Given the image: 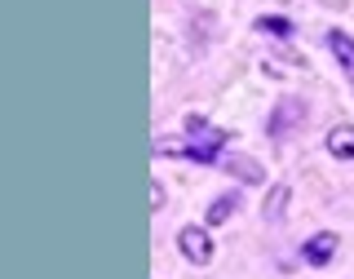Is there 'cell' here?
I'll use <instances>...</instances> for the list:
<instances>
[{
    "label": "cell",
    "instance_id": "10",
    "mask_svg": "<svg viewBox=\"0 0 354 279\" xmlns=\"http://www.w3.org/2000/svg\"><path fill=\"white\" fill-rule=\"evenodd\" d=\"M257 27H261V31H274V36H292V22H288V18H274V14L257 18Z\"/></svg>",
    "mask_w": 354,
    "mask_h": 279
},
{
    "label": "cell",
    "instance_id": "2",
    "mask_svg": "<svg viewBox=\"0 0 354 279\" xmlns=\"http://www.w3.org/2000/svg\"><path fill=\"white\" fill-rule=\"evenodd\" d=\"M177 249H182V258L191 266H208V262H213V235H208L204 226H182V231H177Z\"/></svg>",
    "mask_w": 354,
    "mask_h": 279
},
{
    "label": "cell",
    "instance_id": "6",
    "mask_svg": "<svg viewBox=\"0 0 354 279\" xmlns=\"http://www.w3.org/2000/svg\"><path fill=\"white\" fill-rule=\"evenodd\" d=\"M235 204H239V195H235V191L221 195V199H213V204H208V222H213V226H217V222H226L230 213H235Z\"/></svg>",
    "mask_w": 354,
    "mask_h": 279
},
{
    "label": "cell",
    "instance_id": "3",
    "mask_svg": "<svg viewBox=\"0 0 354 279\" xmlns=\"http://www.w3.org/2000/svg\"><path fill=\"white\" fill-rule=\"evenodd\" d=\"M337 235H332V231H319V235H310L306 240V249H301V258L310 262V266H328L332 258H337Z\"/></svg>",
    "mask_w": 354,
    "mask_h": 279
},
{
    "label": "cell",
    "instance_id": "5",
    "mask_svg": "<svg viewBox=\"0 0 354 279\" xmlns=\"http://www.w3.org/2000/svg\"><path fill=\"white\" fill-rule=\"evenodd\" d=\"M328 155H337V160H354V125H337L328 133Z\"/></svg>",
    "mask_w": 354,
    "mask_h": 279
},
{
    "label": "cell",
    "instance_id": "11",
    "mask_svg": "<svg viewBox=\"0 0 354 279\" xmlns=\"http://www.w3.org/2000/svg\"><path fill=\"white\" fill-rule=\"evenodd\" d=\"M160 204H164V186L151 182V208H160Z\"/></svg>",
    "mask_w": 354,
    "mask_h": 279
},
{
    "label": "cell",
    "instance_id": "8",
    "mask_svg": "<svg viewBox=\"0 0 354 279\" xmlns=\"http://www.w3.org/2000/svg\"><path fill=\"white\" fill-rule=\"evenodd\" d=\"M301 116V102H283L279 111H274V125H270V133H283V129H292V120Z\"/></svg>",
    "mask_w": 354,
    "mask_h": 279
},
{
    "label": "cell",
    "instance_id": "9",
    "mask_svg": "<svg viewBox=\"0 0 354 279\" xmlns=\"http://www.w3.org/2000/svg\"><path fill=\"white\" fill-rule=\"evenodd\" d=\"M288 208V186H274L270 195H266V222H274Z\"/></svg>",
    "mask_w": 354,
    "mask_h": 279
},
{
    "label": "cell",
    "instance_id": "4",
    "mask_svg": "<svg viewBox=\"0 0 354 279\" xmlns=\"http://www.w3.org/2000/svg\"><path fill=\"white\" fill-rule=\"evenodd\" d=\"M328 49H332V58L341 62V71H346L350 84H354V40L346 31H328Z\"/></svg>",
    "mask_w": 354,
    "mask_h": 279
},
{
    "label": "cell",
    "instance_id": "1",
    "mask_svg": "<svg viewBox=\"0 0 354 279\" xmlns=\"http://www.w3.org/2000/svg\"><path fill=\"white\" fill-rule=\"evenodd\" d=\"M186 133H191V142H160V155H191V160H199V164H213L217 160V147L226 142V133L208 129L199 116L186 120Z\"/></svg>",
    "mask_w": 354,
    "mask_h": 279
},
{
    "label": "cell",
    "instance_id": "7",
    "mask_svg": "<svg viewBox=\"0 0 354 279\" xmlns=\"http://www.w3.org/2000/svg\"><path fill=\"white\" fill-rule=\"evenodd\" d=\"M226 169L235 173V177H243V182H252V186H257L261 177H266V173H261V164H252V160H226Z\"/></svg>",
    "mask_w": 354,
    "mask_h": 279
}]
</instances>
